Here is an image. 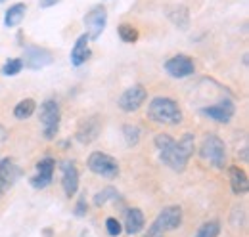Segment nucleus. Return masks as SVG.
<instances>
[{
  "instance_id": "obj_1",
  "label": "nucleus",
  "mask_w": 249,
  "mask_h": 237,
  "mask_svg": "<svg viewBox=\"0 0 249 237\" xmlns=\"http://www.w3.org/2000/svg\"><path fill=\"white\" fill-rule=\"evenodd\" d=\"M156 148L159 149V159L165 167L175 172H182L188 167L194 151H196V136L184 134L178 142L169 134H157L154 140Z\"/></svg>"
},
{
  "instance_id": "obj_2",
  "label": "nucleus",
  "mask_w": 249,
  "mask_h": 237,
  "mask_svg": "<svg viewBox=\"0 0 249 237\" xmlns=\"http://www.w3.org/2000/svg\"><path fill=\"white\" fill-rule=\"evenodd\" d=\"M148 118L154 120L156 124L177 126L182 122V109L173 98L157 96L148 105Z\"/></svg>"
},
{
  "instance_id": "obj_3",
  "label": "nucleus",
  "mask_w": 249,
  "mask_h": 237,
  "mask_svg": "<svg viewBox=\"0 0 249 237\" xmlns=\"http://www.w3.org/2000/svg\"><path fill=\"white\" fill-rule=\"evenodd\" d=\"M180 224H182V208L178 205H169L157 214V218L146 232V237H159L165 232L178 230Z\"/></svg>"
},
{
  "instance_id": "obj_4",
  "label": "nucleus",
  "mask_w": 249,
  "mask_h": 237,
  "mask_svg": "<svg viewBox=\"0 0 249 237\" xmlns=\"http://www.w3.org/2000/svg\"><path fill=\"white\" fill-rule=\"evenodd\" d=\"M60 122H62L60 103L56 100H44L40 103V128L46 140H54L58 136Z\"/></svg>"
},
{
  "instance_id": "obj_5",
  "label": "nucleus",
  "mask_w": 249,
  "mask_h": 237,
  "mask_svg": "<svg viewBox=\"0 0 249 237\" xmlns=\"http://www.w3.org/2000/svg\"><path fill=\"white\" fill-rule=\"evenodd\" d=\"M199 155L217 170L224 169L226 163V146L222 142V138H218L217 134H207L201 148H199Z\"/></svg>"
},
{
  "instance_id": "obj_6",
  "label": "nucleus",
  "mask_w": 249,
  "mask_h": 237,
  "mask_svg": "<svg viewBox=\"0 0 249 237\" xmlns=\"http://www.w3.org/2000/svg\"><path fill=\"white\" fill-rule=\"evenodd\" d=\"M87 165H89L90 172L106 178V180H113V178L119 176V163H117V159H113L111 155H107L104 151L90 153Z\"/></svg>"
},
{
  "instance_id": "obj_7",
  "label": "nucleus",
  "mask_w": 249,
  "mask_h": 237,
  "mask_svg": "<svg viewBox=\"0 0 249 237\" xmlns=\"http://www.w3.org/2000/svg\"><path fill=\"white\" fill-rule=\"evenodd\" d=\"M54 170H56V159L50 157V155L42 157V159L36 163L35 174H33L31 180H29L31 186L35 189H44V187H48V186L52 184V180H54Z\"/></svg>"
},
{
  "instance_id": "obj_8",
  "label": "nucleus",
  "mask_w": 249,
  "mask_h": 237,
  "mask_svg": "<svg viewBox=\"0 0 249 237\" xmlns=\"http://www.w3.org/2000/svg\"><path fill=\"white\" fill-rule=\"evenodd\" d=\"M107 25V10L104 6H94L85 16V27L90 40H98Z\"/></svg>"
},
{
  "instance_id": "obj_9",
  "label": "nucleus",
  "mask_w": 249,
  "mask_h": 237,
  "mask_svg": "<svg viewBox=\"0 0 249 237\" xmlns=\"http://www.w3.org/2000/svg\"><path fill=\"white\" fill-rule=\"evenodd\" d=\"M165 71L173 79H186L190 75H194L196 63L186 54H177V56H173V58H169L165 61Z\"/></svg>"
},
{
  "instance_id": "obj_10",
  "label": "nucleus",
  "mask_w": 249,
  "mask_h": 237,
  "mask_svg": "<svg viewBox=\"0 0 249 237\" xmlns=\"http://www.w3.org/2000/svg\"><path fill=\"white\" fill-rule=\"evenodd\" d=\"M201 113H203L205 117H209V118H213V120H217V122H220V124H228V122L232 120V117H234V113H236V105H234L232 100L222 98L220 102L213 103V105L201 107Z\"/></svg>"
},
{
  "instance_id": "obj_11",
  "label": "nucleus",
  "mask_w": 249,
  "mask_h": 237,
  "mask_svg": "<svg viewBox=\"0 0 249 237\" xmlns=\"http://www.w3.org/2000/svg\"><path fill=\"white\" fill-rule=\"evenodd\" d=\"M146 98H148L146 88H144L142 85H134V86L126 88L123 94H121V98H119V107L123 109L124 113H134V111H138V109L142 107V103L146 102Z\"/></svg>"
},
{
  "instance_id": "obj_12",
  "label": "nucleus",
  "mask_w": 249,
  "mask_h": 237,
  "mask_svg": "<svg viewBox=\"0 0 249 237\" xmlns=\"http://www.w3.org/2000/svg\"><path fill=\"white\" fill-rule=\"evenodd\" d=\"M60 172H62V187L65 195L69 199L75 197L77 191H79V170H77L75 161H69V159L62 161L60 163Z\"/></svg>"
},
{
  "instance_id": "obj_13",
  "label": "nucleus",
  "mask_w": 249,
  "mask_h": 237,
  "mask_svg": "<svg viewBox=\"0 0 249 237\" xmlns=\"http://www.w3.org/2000/svg\"><path fill=\"white\" fill-rule=\"evenodd\" d=\"M100 132H102V118L98 117V115H92V117L85 118V120L79 124L75 138H77L81 144H92L94 140L100 136Z\"/></svg>"
},
{
  "instance_id": "obj_14",
  "label": "nucleus",
  "mask_w": 249,
  "mask_h": 237,
  "mask_svg": "<svg viewBox=\"0 0 249 237\" xmlns=\"http://www.w3.org/2000/svg\"><path fill=\"white\" fill-rule=\"evenodd\" d=\"M19 178V167L16 165L14 159L6 157L0 161V197L18 182Z\"/></svg>"
},
{
  "instance_id": "obj_15",
  "label": "nucleus",
  "mask_w": 249,
  "mask_h": 237,
  "mask_svg": "<svg viewBox=\"0 0 249 237\" xmlns=\"http://www.w3.org/2000/svg\"><path fill=\"white\" fill-rule=\"evenodd\" d=\"M23 63L29 67V69H42L46 65L52 63V54L40 46H25V59Z\"/></svg>"
},
{
  "instance_id": "obj_16",
  "label": "nucleus",
  "mask_w": 249,
  "mask_h": 237,
  "mask_svg": "<svg viewBox=\"0 0 249 237\" xmlns=\"http://www.w3.org/2000/svg\"><path fill=\"white\" fill-rule=\"evenodd\" d=\"M89 42H90V38H89V34L85 33V34H81L77 40H75V44H73V48H71V63L75 65V67H81L83 63H87L89 58H90V46H89Z\"/></svg>"
},
{
  "instance_id": "obj_17",
  "label": "nucleus",
  "mask_w": 249,
  "mask_h": 237,
  "mask_svg": "<svg viewBox=\"0 0 249 237\" xmlns=\"http://www.w3.org/2000/svg\"><path fill=\"white\" fill-rule=\"evenodd\" d=\"M144 224H146V218H144V212L140 208H128L126 210V214H124V232L128 236H138L144 230Z\"/></svg>"
},
{
  "instance_id": "obj_18",
  "label": "nucleus",
  "mask_w": 249,
  "mask_h": 237,
  "mask_svg": "<svg viewBox=\"0 0 249 237\" xmlns=\"http://www.w3.org/2000/svg\"><path fill=\"white\" fill-rule=\"evenodd\" d=\"M228 176H230V187H232V191H234L236 195L248 193L249 180L244 169H240V167H230V169H228Z\"/></svg>"
},
{
  "instance_id": "obj_19",
  "label": "nucleus",
  "mask_w": 249,
  "mask_h": 237,
  "mask_svg": "<svg viewBox=\"0 0 249 237\" xmlns=\"http://www.w3.org/2000/svg\"><path fill=\"white\" fill-rule=\"evenodd\" d=\"M167 17L178 29L186 31L190 27V12H188L186 6H182V4H177V6L167 8Z\"/></svg>"
},
{
  "instance_id": "obj_20",
  "label": "nucleus",
  "mask_w": 249,
  "mask_h": 237,
  "mask_svg": "<svg viewBox=\"0 0 249 237\" xmlns=\"http://www.w3.org/2000/svg\"><path fill=\"white\" fill-rule=\"evenodd\" d=\"M25 14H27V6L23 2H18V4L10 6L6 10V16H4V25L10 27V29L21 25V21L25 19Z\"/></svg>"
},
{
  "instance_id": "obj_21",
  "label": "nucleus",
  "mask_w": 249,
  "mask_h": 237,
  "mask_svg": "<svg viewBox=\"0 0 249 237\" xmlns=\"http://www.w3.org/2000/svg\"><path fill=\"white\" fill-rule=\"evenodd\" d=\"M35 109H36V102L33 98H25L14 107V117L18 120H25L35 113Z\"/></svg>"
},
{
  "instance_id": "obj_22",
  "label": "nucleus",
  "mask_w": 249,
  "mask_h": 237,
  "mask_svg": "<svg viewBox=\"0 0 249 237\" xmlns=\"http://www.w3.org/2000/svg\"><path fill=\"white\" fill-rule=\"evenodd\" d=\"M115 199H119L117 189L111 187V186H107V187H104L102 191H98V193L94 195V205H96V207H102V205H106V203H109V201H115Z\"/></svg>"
},
{
  "instance_id": "obj_23",
  "label": "nucleus",
  "mask_w": 249,
  "mask_h": 237,
  "mask_svg": "<svg viewBox=\"0 0 249 237\" xmlns=\"http://www.w3.org/2000/svg\"><path fill=\"white\" fill-rule=\"evenodd\" d=\"M23 67H25V63H23V59L21 58H14V59H8L4 65H2V75L4 77H16V75H19L21 71H23Z\"/></svg>"
},
{
  "instance_id": "obj_24",
  "label": "nucleus",
  "mask_w": 249,
  "mask_h": 237,
  "mask_svg": "<svg viewBox=\"0 0 249 237\" xmlns=\"http://www.w3.org/2000/svg\"><path fill=\"white\" fill-rule=\"evenodd\" d=\"M117 34H119V38L126 42V44H132V42H136L138 40V29L134 27V25H130V23H121L119 27H117Z\"/></svg>"
},
{
  "instance_id": "obj_25",
  "label": "nucleus",
  "mask_w": 249,
  "mask_h": 237,
  "mask_svg": "<svg viewBox=\"0 0 249 237\" xmlns=\"http://www.w3.org/2000/svg\"><path fill=\"white\" fill-rule=\"evenodd\" d=\"M218 234H220V222L218 220H209V222H205L197 228L194 237H218Z\"/></svg>"
},
{
  "instance_id": "obj_26",
  "label": "nucleus",
  "mask_w": 249,
  "mask_h": 237,
  "mask_svg": "<svg viewBox=\"0 0 249 237\" xmlns=\"http://www.w3.org/2000/svg\"><path fill=\"white\" fill-rule=\"evenodd\" d=\"M123 136H124V142H126L128 146H136V144L140 142L142 132H140V128H138L136 124H124Z\"/></svg>"
},
{
  "instance_id": "obj_27",
  "label": "nucleus",
  "mask_w": 249,
  "mask_h": 237,
  "mask_svg": "<svg viewBox=\"0 0 249 237\" xmlns=\"http://www.w3.org/2000/svg\"><path fill=\"white\" fill-rule=\"evenodd\" d=\"M106 230H107V234L111 237H117V236H121L123 226H121V222H119L117 218H107V220H106Z\"/></svg>"
},
{
  "instance_id": "obj_28",
  "label": "nucleus",
  "mask_w": 249,
  "mask_h": 237,
  "mask_svg": "<svg viewBox=\"0 0 249 237\" xmlns=\"http://www.w3.org/2000/svg\"><path fill=\"white\" fill-rule=\"evenodd\" d=\"M75 214L77 216H85L87 214V197H81L75 205Z\"/></svg>"
},
{
  "instance_id": "obj_29",
  "label": "nucleus",
  "mask_w": 249,
  "mask_h": 237,
  "mask_svg": "<svg viewBox=\"0 0 249 237\" xmlns=\"http://www.w3.org/2000/svg\"><path fill=\"white\" fill-rule=\"evenodd\" d=\"M60 0H40V8H52V6H56Z\"/></svg>"
},
{
  "instance_id": "obj_30",
  "label": "nucleus",
  "mask_w": 249,
  "mask_h": 237,
  "mask_svg": "<svg viewBox=\"0 0 249 237\" xmlns=\"http://www.w3.org/2000/svg\"><path fill=\"white\" fill-rule=\"evenodd\" d=\"M0 2H4V0H0Z\"/></svg>"
},
{
  "instance_id": "obj_31",
  "label": "nucleus",
  "mask_w": 249,
  "mask_h": 237,
  "mask_svg": "<svg viewBox=\"0 0 249 237\" xmlns=\"http://www.w3.org/2000/svg\"><path fill=\"white\" fill-rule=\"evenodd\" d=\"M159 237H161V236H159Z\"/></svg>"
}]
</instances>
